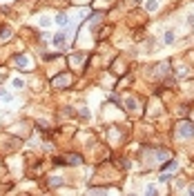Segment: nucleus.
<instances>
[{
	"instance_id": "1",
	"label": "nucleus",
	"mask_w": 194,
	"mask_h": 196,
	"mask_svg": "<svg viewBox=\"0 0 194 196\" xmlns=\"http://www.w3.org/2000/svg\"><path fill=\"white\" fill-rule=\"evenodd\" d=\"M176 134L187 138V136H194V125H190V122H181V125L176 127Z\"/></svg>"
},
{
	"instance_id": "2",
	"label": "nucleus",
	"mask_w": 194,
	"mask_h": 196,
	"mask_svg": "<svg viewBox=\"0 0 194 196\" xmlns=\"http://www.w3.org/2000/svg\"><path fill=\"white\" fill-rule=\"evenodd\" d=\"M16 65H18V67H22V69H27V67H29L27 56H18V58H16Z\"/></svg>"
},
{
	"instance_id": "3",
	"label": "nucleus",
	"mask_w": 194,
	"mask_h": 196,
	"mask_svg": "<svg viewBox=\"0 0 194 196\" xmlns=\"http://www.w3.org/2000/svg\"><path fill=\"white\" fill-rule=\"evenodd\" d=\"M67 80H69V76H58V78H54V83H56L58 87H65V85H67Z\"/></svg>"
},
{
	"instance_id": "4",
	"label": "nucleus",
	"mask_w": 194,
	"mask_h": 196,
	"mask_svg": "<svg viewBox=\"0 0 194 196\" xmlns=\"http://www.w3.org/2000/svg\"><path fill=\"white\" fill-rule=\"evenodd\" d=\"M63 42H65V34H56V36H54V45H56V47H60Z\"/></svg>"
},
{
	"instance_id": "5",
	"label": "nucleus",
	"mask_w": 194,
	"mask_h": 196,
	"mask_svg": "<svg viewBox=\"0 0 194 196\" xmlns=\"http://www.w3.org/2000/svg\"><path fill=\"white\" fill-rule=\"evenodd\" d=\"M11 36V29L9 27H3V31H0V40H7Z\"/></svg>"
},
{
	"instance_id": "6",
	"label": "nucleus",
	"mask_w": 194,
	"mask_h": 196,
	"mask_svg": "<svg viewBox=\"0 0 194 196\" xmlns=\"http://www.w3.org/2000/svg\"><path fill=\"white\" fill-rule=\"evenodd\" d=\"M14 87H16V89H20V87H25V80H20V78H16V80H14Z\"/></svg>"
},
{
	"instance_id": "7",
	"label": "nucleus",
	"mask_w": 194,
	"mask_h": 196,
	"mask_svg": "<svg viewBox=\"0 0 194 196\" xmlns=\"http://www.w3.org/2000/svg\"><path fill=\"white\" fill-rule=\"evenodd\" d=\"M56 20H58V22H60V24H65V22H67V16H65V14H60V16H58V18H56Z\"/></svg>"
},
{
	"instance_id": "8",
	"label": "nucleus",
	"mask_w": 194,
	"mask_h": 196,
	"mask_svg": "<svg viewBox=\"0 0 194 196\" xmlns=\"http://www.w3.org/2000/svg\"><path fill=\"white\" fill-rule=\"evenodd\" d=\"M172 38H174V34H172V31H167V34H165V40H167V42H172Z\"/></svg>"
},
{
	"instance_id": "9",
	"label": "nucleus",
	"mask_w": 194,
	"mask_h": 196,
	"mask_svg": "<svg viewBox=\"0 0 194 196\" xmlns=\"http://www.w3.org/2000/svg\"><path fill=\"white\" fill-rule=\"evenodd\" d=\"M147 9H150V11H154V9H156V3H154V0H152V3H147Z\"/></svg>"
},
{
	"instance_id": "10",
	"label": "nucleus",
	"mask_w": 194,
	"mask_h": 196,
	"mask_svg": "<svg viewBox=\"0 0 194 196\" xmlns=\"http://www.w3.org/2000/svg\"><path fill=\"white\" fill-rule=\"evenodd\" d=\"M0 96H5V89H0Z\"/></svg>"
}]
</instances>
